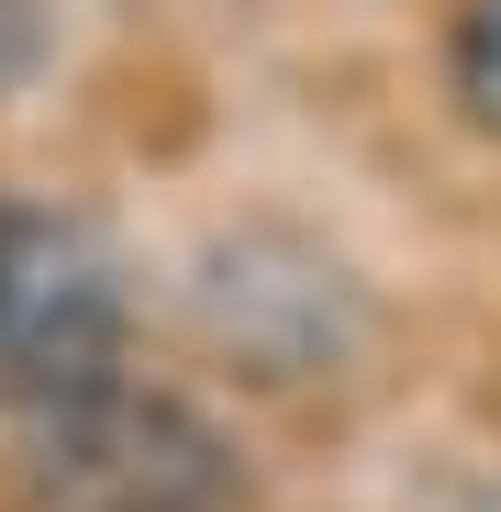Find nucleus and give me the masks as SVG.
I'll list each match as a JSON object with an SVG mask.
<instances>
[{"label":"nucleus","mask_w":501,"mask_h":512,"mask_svg":"<svg viewBox=\"0 0 501 512\" xmlns=\"http://www.w3.org/2000/svg\"><path fill=\"white\" fill-rule=\"evenodd\" d=\"M179 312L201 334V357L234 368L245 390H323L379 357V290L279 212L212 223L179 268Z\"/></svg>","instance_id":"f257e3e1"},{"label":"nucleus","mask_w":501,"mask_h":512,"mask_svg":"<svg viewBox=\"0 0 501 512\" xmlns=\"http://www.w3.org/2000/svg\"><path fill=\"white\" fill-rule=\"evenodd\" d=\"M123 334H134L123 256L78 212L0 190V401L45 412L67 390L112 379L123 368Z\"/></svg>","instance_id":"7ed1b4c3"},{"label":"nucleus","mask_w":501,"mask_h":512,"mask_svg":"<svg viewBox=\"0 0 501 512\" xmlns=\"http://www.w3.org/2000/svg\"><path fill=\"white\" fill-rule=\"evenodd\" d=\"M446 90H457V112L501 145V0H468V12L446 23Z\"/></svg>","instance_id":"20e7f679"},{"label":"nucleus","mask_w":501,"mask_h":512,"mask_svg":"<svg viewBox=\"0 0 501 512\" xmlns=\"http://www.w3.org/2000/svg\"><path fill=\"white\" fill-rule=\"evenodd\" d=\"M457 512H501V468H490V479H479V490H468Z\"/></svg>","instance_id":"423d86ee"},{"label":"nucleus","mask_w":501,"mask_h":512,"mask_svg":"<svg viewBox=\"0 0 501 512\" xmlns=\"http://www.w3.org/2000/svg\"><path fill=\"white\" fill-rule=\"evenodd\" d=\"M23 479L56 512H234L245 501V457L223 423L190 390L123 379V368L34 412Z\"/></svg>","instance_id":"f03ea898"},{"label":"nucleus","mask_w":501,"mask_h":512,"mask_svg":"<svg viewBox=\"0 0 501 512\" xmlns=\"http://www.w3.org/2000/svg\"><path fill=\"white\" fill-rule=\"evenodd\" d=\"M45 67V0H0V90H23Z\"/></svg>","instance_id":"39448f33"}]
</instances>
